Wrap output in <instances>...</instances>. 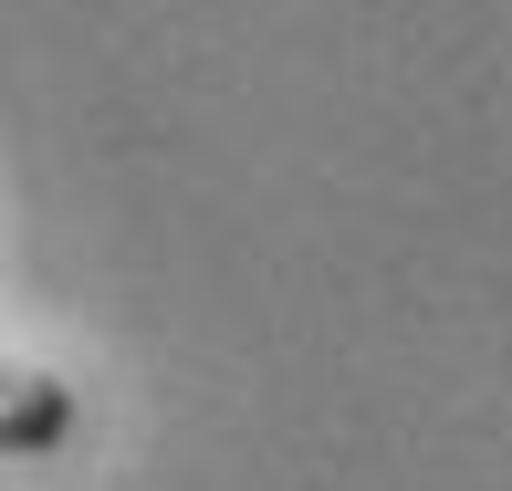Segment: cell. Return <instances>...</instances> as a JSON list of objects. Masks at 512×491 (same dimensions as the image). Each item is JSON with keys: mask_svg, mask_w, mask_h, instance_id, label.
Returning a JSON list of instances; mask_svg holds the SVG:
<instances>
[{"mask_svg": "<svg viewBox=\"0 0 512 491\" xmlns=\"http://www.w3.org/2000/svg\"><path fill=\"white\" fill-rule=\"evenodd\" d=\"M74 439V387L42 366H0V460H32Z\"/></svg>", "mask_w": 512, "mask_h": 491, "instance_id": "obj_1", "label": "cell"}]
</instances>
